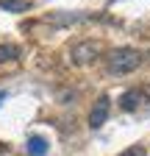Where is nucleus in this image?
I'll list each match as a JSON object with an SVG mask.
<instances>
[{
    "label": "nucleus",
    "instance_id": "f03ea898",
    "mask_svg": "<svg viewBox=\"0 0 150 156\" xmlns=\"http://www.w3.org/2000/svg\"><path fill=\"white\" fill-rule=\"evenodd\" d=\"M70 56H72L75 67H89V64H95L97 56H100V42H95V39H81V42H75L70 48Z\"/></svg>",
    "mask_w": 150,
    "mask_h": 156
},
{
    "label": "nucleus",
    "instance_id": "7ed1b4c3",
    "mask_svg": "<svg viewBox=\"0 0 150 156\" xmlns=\"http://www.w3.org/2000/svg\"><path fill=\"white\" fill-rule=\"evenodd\" d=\"M108 112H111V98L108 95H100L95 106L89 109V128H100L106 120H108Z\"/></svg>",
    "mask_w": 150,
    "mask_h": 156
},
{
    "label": "nucleus",
    "instance_id": "20e7f679",
    "mask_svg": "<svg viewBox=\"0 0 150 156\" xmlns=\"http://www.w3.org/2000/svg\"><path fill=\"white\" fill-rule=\"evenodd\" d=\"M145 101H147V98H145V89H128L120 98V109L122 112H136Z\"/></svg>",
    "mask_w": 150,
    "mask_h": 156
},
{
    "label": "nucleus",
    "instance_id": "0eeeda50",
    "mask_svg": "<svg viewBox=\"0 0 150 156\" xmlns=\"http://www.w3.org/2000/svg\"><path fill=\"white\" fill-rule=\"evenodd\" d=\"M20 56H22V50L17 45H0V62H14Z\"/></svg>",
    "mask_w": 150,
    "mask_h": 156
},
{
    "label": "nucleus",
    "instance_id": "423d86ee",
    "mask_svg": "<svg viewBox=\"0 0 150 156\" xmlns=\"http://www.w3.org/2000/svg\"><path fill=\"white\" fill-rule=\"evenodd\" d=\"M0 9H3V11H14V14H20V11H28L31 3H28V0H0Z\"/></svg>",
    "mask_w": 150,
    "mask_h": 156
},
{
    "label": "nucleus",
    "instance_id": "39448f33",
    "mask_svg": "<svg viewBox=\"0 0 150 156\" xmlns=\"http://www.w3.org/2000/svg\"><path fill=\"white\" fill-rule=\"evenodd\" d=\"M47 153V140L39 134H33L31 140H28V156H45Z\"/></svg>",
    "mask_w": 150,
    "mask_h": 156
},
{
    "label": "nucleus",
    "instance_id": "f257e3e1",
    "mask_svg": "<svg viewBox=\"0 0 150 156\" xmlns=\"http://www.w3.org/2000/svg\"><path fill=\"white\" fill-rule=\"evenodd\" d=\"M142 62H145L142 50H136V48H114L106 56V70L111 75H128V73L139 70Z\"/></svg>",
    "mask_w": 150,
    "mask_h": 156
}]
</instances>
